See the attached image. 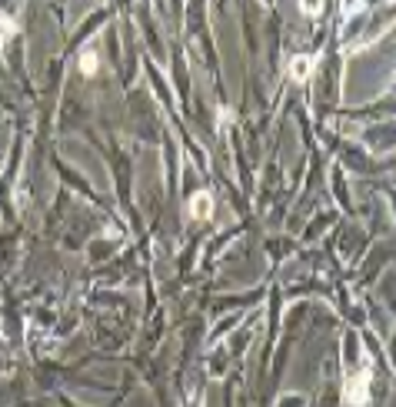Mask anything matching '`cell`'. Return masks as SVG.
<instances>
[{
  "label": "cell",
  "instance_id": "1",
  "mask_svg": "<svg viewBox=\"0 0 396 407\" xmlns=\"http://www.w3.org/2000/svg\"><path fill=\"white\" fill-rule=\"evenodd\" d=\"M370 381H373V370L370 368H359V370H350L343 374V404L350 407H363L370 401Z\"/></svg>",
  "mask_w": 396,
  "mask_h": 407
},
{
  "label": "cell",
  "instance_id": "2",
  "mask_svg": "<svg viewBox=\"0 0 396 407\" xmlns=\"http://www.w3.org/2000/svg\"><path fill=\"white\" fill-rule=\"evenodd\" d=\"M190 217L193 220H210L213 217V197H210V191H200V194L190 197Z\"/></svg>",
  "mask_w": 396,
  "mask_h": 407
},
{
  "label": "cell",
  "instance_id": "3",
  "mask_svg": "<svg viewBox=\"0 0 396 407\" xmlns=\"http://www.w3.org/2000/svg\"><path fill=\"white\" fill-rule=\"evenodd\" d=\"M313 54H300V57H293V64H290V77L293 80H310V74H313Z\"/></svg>",
  "mask_w": 396,
  "mask_h": 407
},
{
  "label": "cell",
  "instance_id": "4",
  "mask_svg": "<svg viewBox=\"0 0 396 407\" xmlns=\"http://www.w3.org/2000/svg\"><path fill=\"white\" fill-rule=\"evenodd\" d=\"M14 10H0V47H7V40L14 34Z\"/></svg>",
  "mask_w": 396,
  "mask_h": 407
},
{
  "label": "cell",
  "instance_id": "5",
  "mask_svg": "<svg viewBox=\"0 0 396 407\" xmlns=\"http://www.w3.org/2000/svg\"><path fill=\"white\" fill-rule=\"evenodd\" d=\"M97 70V57L94 54H83V74H94Z\"/></svg>",
  "mask_w": 396,
  "mask_h": 407
},
{
  "label": "cell",
  "instance_id": "6",
  "mask_svg": "<svg viewBox=\"0 0 396 407\" xmlns=\"http://www.w3.org/2000/svg\"><path fill=\"white\" fill-rule=\"evenodd\" d=\"M0 374H7V350L0 348Z\"/></svg>",
  "mask_w": 396,
  "mask_h": 407
}]
</instances>
